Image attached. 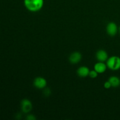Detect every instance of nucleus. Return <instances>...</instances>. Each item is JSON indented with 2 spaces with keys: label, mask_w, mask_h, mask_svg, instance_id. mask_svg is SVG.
Instances as JSON below:
<instances>
[{
  "label": "nucleus",
  "mask_w": 120,
  "mask_h": 120,
  "mask_svg": "<svg viewBox=\"0 0 120 120\" xmlns=\"http://www.w3.org/2000/svg\"><path fill=\"white\" fill-rule=\"evenodd\" d=\"M43 3V0H24L26 8L32 12L38 11L42 9Z\"/></svg>",
  "instance_id": "f257e3e1"
},
{
  "label": "nucleus",
  "mask_w": 120,
  "mask_h": 120,
  "mask_svg": "<svg viewBox=\"0 0 120 120\" xmlns=\"http://www.w3.org/2000/svg\"><path fill=\"white\" fill-rule=\"evenodd\" d=\"M107 66L110 70H119L120 69V57L117 56L110 57L107 60Z\"/></svg>",
  "instance_id": "f03ea898"
},
{
  "label": "nucleus",
  "mask_w": 120,
  "mask_h": 120,
  "mask_svg": "<svg viewBox=\"0 0 120 120\" xmlns=\"http://www.w3.org/2000/svg\"><path fill=\"white\" fill-rule=\"evenodd\" d=\"M34 84L35 87L38 89H44L47 85V82L45 79L42 77H38L34 80Z\"/></svg>",
  "instance_id": "7ed1b4c3"
},
{
  "label": "nucleus",
  "mask_w": 120,
  "mask_h": 120,
  "mask_svg": "<svg viewBox=\"0 0 120 120\" xmlns=\"http://www.w3.org/2000/svg\"><path fill=\"white\" fill-rule=\"evenodd\" d=\"M21 109L24 113L30 112L32 109V104L28 99H24L21 101Z\"/></svg>",
  "instance_id": "20e7f679"
},
{
  "label": "nucleus",
  "mask_w": 120,
  "mask_h": 120,
  "mask_svg": "<svg viewBox=\"0 0 120 120\" xmlns=\"http://www.w3.org/2000/svg\"><path fill=\"white\" fill-rule=\"evenodd\" d=\"M107 32L110 36H114L117 34L118 27L117 25L114 22H110L107 26Z\"/></svg>",
  "instance_id": "39448f33"
},
{
  "label": "nucleus",
  "mask_w": 120,
  "mask_h": 120,
  "mask_svg": "<svg viewBox=\"0 0 120 120\" xmlns=\"http://www.w3.org/2000/svg\"><path fill=\"white\" fill-rule=\"evenodd\" d=\"M82 59V55L80 53L78 52H75L71 54V55L69 57V61L73 64H76L79 63Z\"/></svg>",
  "instance_id": "423d86ee"
},
{
  "label": "nucleus",
  "mask_w": 120,
  "mask_h": 120,
  "mask_svg": "<svg viewBox=\"0 0 120 120\" xmlns=\"http://www.w3.org/2000/svg\"><path fill=\"white\" fill-rule=\"evenodd\" d=\"M96 58L99 62H104L107 60L108 53L104 50H99L96 53Z\"/></svg>",
  "instance_id": "0eeeda50"
},
{
  "label": "nucleus",
  "mask_w": 120,
  "mask_h": 120,
  "mask_svg": "<svg viewBox=\"0 0 120 120\" xmlns=\"http://www.w3.org/2000/svg\"><path fill=\"white\" fill-rule=\"evenodd\" d=\"M107 67V64H104L103 62H99L95 64L94 68L98 73H103L106 70Z\"/></svg>",
  "instance_id": "6e6552de"
},
{
  "label": "nucleus",
  "mask_w": 120,
  "mask_h": 120,
  "mask_svg": "<svg viewBox=\"0 0 120 120\" xmlns=\"http://www.w3.org/2000/svg\"><path fill=\"white\" fill-rule=\"evenodd\" d=\"M77 74L79 76L82 77H87L89 75V73H90V70L86 66H82L78 69L77 71Z\"/></svg>",
  "instance_id": "1a4fd4ad"
},
{
  "label": "nucleus",
  "mask_w": 120,
  "mask_h": 120,
  "mask_svg": "<svg viewBox=\"0 0 120 120\" xmlns=\"http://www.w3.org/2000/svg\"><path fill=\"white\" fill-rule=\"evenodd\" d=\"M109 81L111 83V86L113 87H117L120 85V79L117 76H111L109 79Z\"/></svg>",
  "instance_id": "9d476101"
},
{
  "label": "nucleus",
  "mask_w": 120,
  "mask_h": 120,
  "mask_svg": "<svg viewBox=\"0 0 120 120\" xmlns=\"http://www.w3.org/2000/svg\"><path fill=\"white\" fill-rule=\"evenodd\" d=\"M89 76H90L91 78H93V79L96 78V77L98 76V73H97L95 70H91V71H90Z\"/></svg>",
  "instance_id": "9b49d317"
},
{
  "label": "nucleus",
  "mask_w": 120,
  "mask_h": 120,
  "mask_svg": "<svg viewBox=\"0 0 120 120\" xmlns=\"http://www.w3.org/2000/svg\"><path fill=\"white\" fill-rule=\"evenodd\" d=\"M104 87H105V89H110L111 87H112V86H111V83L109 82V81L105 82V83H104Z\"/></svg>",
  "instance_id": "f8f14e48"
},
{
  "label": "nucleus",
  "mask_w": 120,
  "mask_h": 120,
  "mask_svg": "<svg viewBox=\"0 0 120 120\" xmlns=\"http://www.w3.org/2000/svg\"><path fill=\"white\" fill-rule=\"evenodd\" d=\"M28 120H35V117H33L32 115H29L28 117H27Z\"/></svg>",
  "instance_id": "ddd939ff"
},
{
  "label": "nucleus",
  "mask_w": 120,
  "mask_h": 120,
  "mask_svg": "<svg viewBox=\"0 0 120 120\" xmlns=\"http://www.w3.org/2000/svg\"><path fill=\"white\" fill-rule=\"evenodd\" d=\"M119 32H120V27H119Z\"/></svg>",
  "instance_id": "4468645a"
}]
</instances>
